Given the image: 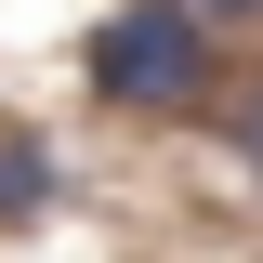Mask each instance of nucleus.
Here are the masks:
<instances>
[{
	"label": "nucleus",
	"instance_id": "f257e3e1",
	"mask_svg": "<svg viewBox=\"0 0 263 263\" xmlns=\"http://www.w3.org/2000/svg\"><path fill=\"white\" fill-rule=\"evenodd\" d=\"M92 92L132 105V119L211 105V13H197V0H119L92 27Z\"/></svg>",
	"mask_w": 263,
	"mask_h": 263
},
{
	"label": "nucleus",
	"instance_id": "f03ea898",
	"mask_svg": "<svg viewBox=\"0 0 263 263\" xmlns=\"http://www.w3.org/2000/svg\"><path fill=\"white\" fill-rule=\"evenodd\" d=\"M40 197H53V158L40 145H0V224H27Z\"/></svg>",
	"mask_w": 263,
	"mask_h": 263
},
{
	"label": "nucleus",
	"instance_id": "7ed1b4c3",
	"mask_svg": "<svg viewBox=\"0 0 263 263\" xmlns=\"http://www.w3.org/2000/svg\"><path fill=\"white\" fill-rule=\"evenodd\" d=\"M237 145H250V171H263V79L237 92Z\"/></svg>",
	"mask_w": 263,
	"mask_h": 263
},
{
	"label": "nucleus",
	"instance_id": "20e7f679",
	"mask_svg": "<svg viewBox=\"0 0 263 263\" xmlns=\"http://www.w3.org/2000/svg\"><path fill=\"white\" fill-rule=\"evenodd\" d=\"M197 13H263V0H197Z\"/></svg>",
	"mask_w": 263,
	"mask_h": 263
}]
</instances>
